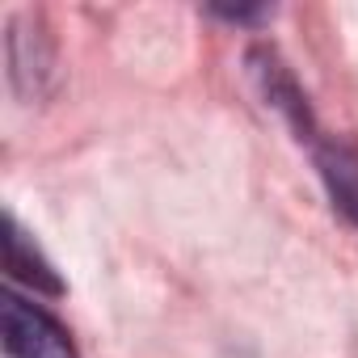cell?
Returning a JSON list of instances; mask_svg holds the SVG:
<instances>
[{
  "label": "cell",
  "instance_id": "4",
  "mask_svg": "<svg viewBox=\"0 0 358 358\" xmlns=\"http://www.w3.org/2000/svg\"><path fill=\"white\" fill-rule=\"evenodd\" d=\"M312 160H316V173L329 190V203L358 228V152L345 148L341 139H316L312 143Z\"/></svg>",
  "mask_w": 358,
  "mask_h": 358
},
{
  "label": "cell",
  "instance_id": "6",
  "mask_svg": "<svg viewBox=\"0 0 358 358\" xmlns=\"http://www.w3.org/2000/svg\"><path fill=\"white\" fill-rule=\"evenodd\" d=\"M215 17H224V22H236V26H249V22H266L270 17V9L262 5V9H211Z\"/></svg>",
  "mask_w": 358,
  "mask_h": 358
},
{
  "label": "cell",
  "instance_id": "2",
  "mask_svg": "<svg viewBox=\"0 0 358 358\" xmlns=\"http://www.w3.org/2000/svg\"><path fill=\"white\" fill-rule=\"evenodd\" d=\"M245 64H249V76H253L257 93L266 97V106L278 110V114L291 122V131L312 148V143L320 139V131H316V118H312L308 93L299 89V80H295V72L282 64V55H278L274 47H249Z\"/></svg>",
  "mask_w": 358,
  "mask_h": 358
},
{
  "label": "cell",
  "instance_id": "5",
  "mask_svg": "<svg viewBox=\"0 0 358 358\" xmlns=\"http://www.w3.org/2000/svg\"><path fill=\"white\" fill-rule=\"evenodd\" d=\"M5 274L22 287H30L34 295H64V278L55 274V266L43 257V249L22 232L17 215H5Z\"/></svg>",
  "mask_w": 358,
  "mask_h": 358
},
{
  "label": "cell",
  "instance_id": "1",
  "mask_svg": "<svg viewBox=\"0 0 358 358\" xmlns=\"http://www.w3.org/2000/svg\"><path fill=\"white\" fill-rule=\"evenodd\" d=\"M0 341L9 358H80L72 333L43 303L17 291L0 295Z\"/></svg>",
  "mask_w": 358,
  "mask_h": 358
},
{
  "label": "cell",
  "instance_id": "3",
  "mask_svg": "<svg viewBox=\"0 0 358 358\" xmlns=\"http://www.w3.org/2000/svg\"><path fill=\"white\" fill-rule=\"evenodd\" d=\"M55 76V51L51 38L34 26V17L9 22V85L22 101H38Z\"/></svg>",
  "mask_w": 358,
  "mask_h": 358
}]
</instances>
